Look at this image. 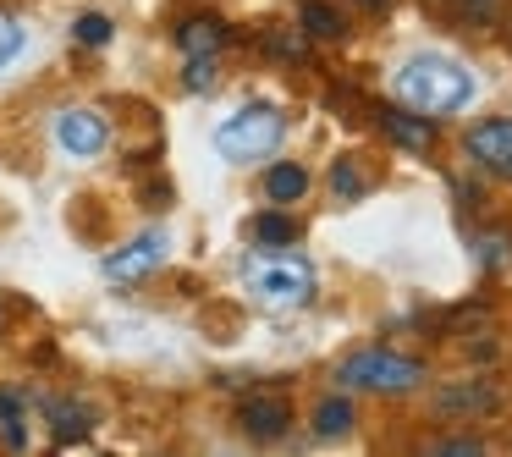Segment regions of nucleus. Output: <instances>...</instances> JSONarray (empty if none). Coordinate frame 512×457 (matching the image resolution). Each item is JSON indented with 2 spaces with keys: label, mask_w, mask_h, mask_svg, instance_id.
<instances>
[{
  "label": "nucleus",
  "mask_w": 512,
  "mask_h": 457,
  "mask_svg": "<svg viewBox=\"0 0 512 457\" xmlns=\"http://www.w3.org/2000/svg\"><path fill=\"white\" fill-rule=\"evenodd\" d=\"M380 89H386L391 105L424 116V122H457V116H468L479 100H485L479 67L468 56H457V50H446V45L402 50V56L386 67Z\"/></svg>",
  "instance_id": "nucleus-1"
},
{
  "label": "nucleus",
  "mask_w": 512,
  "mask_h": 457,
  "mask_svg": "<svg viewBox=\"0 0 512 457\" xmlns=\"http://www.w3.org/2000/svg\"><path fill=\"white\" fill-rule=\"evenodd\" d=\"M331 386L353 391V397L402 402V397H419V391L430 386V369H424V358L402 353V347L364 342V347H353V353H342L331 364Z\"/></svg>",
  "instance_id": "nucleus-2"
},
{
  "label": "nucleus",
  "mask_w": 512,
  "mask_h": 457,
  "mask_svg": "<svg viewBox=\"0 0 512 457\" xmlns=\"http://www.w3.org/2000/svg\"><path fill=\"white\" fill-rule=\"evenodd\" d=\"M243 292L270 314H298L320 298V270H314V259L298 243L292 248H254L243 259Z\"/></svg>",
  "instance_id": "nucleus-3"
},
{
  "label": "nucleus",
  "mask_w": 512,
  "mask_h": 457,
  "mask_svg": "<svg viewBox=\"0 0 512 457\" xmlns=\"http://www.w3.org/2000/svg\"><path fill=\"white\" fill-rule=\"evenodd\" d=\"M215 155L237 171H254L265 160H276L287 149V111L276 100H243L237 111H226L210 133Z\"/></svg>",
  "instance_id": "nucleus-4"
},
{
  "label": "nucleus",
  "mask_w": 512,
  "mask_h": 457,
  "mask_svg": "<svg viewBox=\"0 0 512 457\" xmlns=\"http://www.w3.org/2000/svg\"><path fill=\"white\" fill-rule=\"evenodd\" d=\"M111 116L94 111V105H61L56 122H50V144H56L61 160L72 166H94V160L111 155Z\"/></svg>",
  "instance_id": "nucleus-5"
},
{
  "label": "nucleus",
  "mask_w": 512,
  "mask_h": 457,
  "mask_svg": "<svg viewBox=\"0 0 512 457\" xmlns=\"http://www.w3.org/2000/svg\"><path fill=\"white\" fill-rule=\"evenodd\" d=\"M457 155L490 182H512V116L507 111H490L474 116V122L457 133Z\"/></svg>",
  "instance_id": "nucleus-6"
},
{
  "label": "nucleus",
  "mask_w": 512,
  "mask_h": 457,
  "mask_svg": "<svg viewBox=\"0 0 512 457\" xmlns=\"http://www.w3.org/2000/svg\"><path fill=\"white\" fill-rule=\"evenodd\" d=\"M166 265H171V232L166 226H144L138 237H127L122 248H111L100 259V276L116 281V287H138V281L160 276Z\"/></svg>",
  "instance_id": "nucleus-7"
},
{
  "label": "nucleus",
  "mask_w": 512,
  "mask_h": 457,
  "mask_svg": "<svg viewBox=\"0 0 512 457\" xmlns=\"http://www.w3.org/2000/svg\"><path fill=\"white\" fill-rule=\"evenodd\" d=\"M501 402H507V391H501L496 380L468 375V380H452V386L435 391L430 413H435V424H479V419H496Z\"/></svg>",
  "instance_id": "nucleus-8"
},
{
  "label": "nucleus",
  "mask_w": 512,
  "mask_h": 457,
  "mask_svg": "<svg viewBox=\"0 0 512 457\" xmlns=\"http://www.w3.org/2000/svg\"><path fill=\"white\" fill-rule=\"evenodd\" d=\"M292 402L281 397V391H248L243 402H237V430L248 435V441H281V435L292 430Z\"/></svg>",
  "instance_id": "nucleus-9"
},
{
  "label": "nucleus",
  "mask_w": 512,
  "mask_h": 457,
  "mask_svg": "<svg viewBox=\"0 0 512 457\" xmlns=\"http://www.w3.org/2000/svg\"><path fill=\"white\" fill-rule=\"evenodd\" d=\"M303 424H309L314 441H342V435L358 430V397L342 386L320 391V397L309 402V413H303Z\"/></svg>",
  "instance_id": "nucleus-10"
},
{
  "label": "nucleus",
  "mask_w": 512,
  "mask_h": 457,
  "mask_svg": "<svg viewBox=\"0 0 512 457\" xmlns=\"http://www.w3.org/2000/svg\"><path fill=\"white\" fill-rule=\"evenodd\" d=\"M265 177H259V193H265V204H276V210H292L298 199H309V166H298V160H265Z\"/></svg>",
  "instance_id": "nucleus-11"
},
{
  "label": "nucleus",
  "mask_w": 512,
  "mask_h": 457,
  "mask_svg": "<svg viewBox=\"0 0 512 457\" xmlns=\"http://www.w3.org/2000/svg\"><path fill=\"white\" fill-rule=\"evenodd\" d=\"M298 28L309 39H320V45H342V39L353 34V17H347L342 0H303V6H298Z\"/></svg>",
  "instance_id": "nucleus-12"
},
{
  "label": "nucleus",
  "mask_w": 512,
  "mask_h": 457,
  "mask_svg": "<svg viewBox=\"0 0 512 457\" xmlns=\"http://www.w3.org/2000/svg\"><path fill=\"white\" fill-rule=\"evenodd\" d=\"M380 122H386V133H391V144H397V149H413V155H424V149L435 144V122H424V116L402 111V105H391Z\"/></svg>",
  "instance_id": "nucleus-13"
},
{
  "label": "nucleus",
  "mask_w": 512,
  "mask_h": 457,
  "mask_svg": "<svg viewBox=\"0 0 512 457\" xmlns=\"http://www.w3.org/2000/svg\"><path fill=\"white\" fill-rule=\"evenodd\" d=\"M248 237H254V248H292L303 237V226L292 221V210H276V204H270L265 215L248 221Z\"/></svg>",
  "instance_id": "nucleus-14"
},
{
  "label": "nucleus",
  "mask_w": 512,
  "mask_h": 457,
  "mask_svg": "<svg viewBox=\"0 0 512 457\" xmlns=\"http://www.w3.org/2000/svg\"><path fill=\"white\" fill-rule=\"evenodd\" d=\"M177 45H182V56H221L226 28L215 23V17H188V23L177 28Z\"/></svg>",
  "instance_id": "nucleus-15"
},
{
  "label": "nucleus",
  "mask_w": 512,
  "mask_h": 457,
  "mask_svg": "<svg viewBox=\"0 0 512 457\" xmlns=\"http://www.w3.org/2000/svg\"><path fill=\"white\" fill-rule=\"evenodd\" d=\"M325 188H331V199L358 204V199L369 193V177H364V166H358L353 155H336V160H331V171H325Z\"/></svg>",
  "instance_id": "nucleus-16"
},
{
  "label": "nucleus",
  "mask_w": 512,
  "mask_h": 457,
  "mask_svg": "<svg viewBox=\"0 0 512 457\" xmlns=\"http://www.w3.org/2000/svg\"><path fill=\"white\" fill-rule=\"evenodd\" d=\"M45 413H50V435H56V441H72V435L94 430V408H83V402L56 397V402H45Z\"/></svg>",
  "instance_id": "nucleus-17"
},
{
  "label": "nucleus",
  "mask_w": 512,
  "mask_h": 457,
  "mask_svg": "<svg viewBox=\"0 0 512 457\" xmlns=\"http://www.w3.org/2000/svg\"><path fill=\"white\" fill-rule=\"evenodd\" d=\"M23 419H28V397H23V391H12V386H0V435H6L12 446L28 441Z\"/></svg>",
  "instance_id": "nucleus-18"
},
{
  "label": "nucleus",
  "mask_w": 512,
  "mask_h": 457,
  "mask_svg": "<svg viewBox=\"0 0 512 457\" xmlns=\"http://www.w3.org/2000/svg\"><path fill=\"white\" fill-rule=\"evenodd\" d=\"M424 452H446V457H479L490 452L485 435H435V441H424Z\"/></svg>",
  "instance_id": "nucleus-19"
},
{
  "label": "nucleus",
  "mask_w": 512,
  "mask_h": 457,
  "mask_svg": "<svg viewBox=\"0 0 512 457\" xmlns=\"http://www.w3.org/2000/svg\"><path fill=\"white\" fill-rule=\"evenodd\" d=\"M23 50H28V28L17 23L12 12H0V67H12Z\"/></svg>",
  "instance_id": "nucleus-20"
},
{
  "label": "nucleus",
  "mask_w": 512,
  "mask_h": 457,
  "mask_svg": "<svg viewBox=\"0 0 512 457\" xmlns=\"http://www.w3.org/2000/svg\"><path fill=\"white\" fill-rule=\"evenodd\" d=\"M111 34H116V28H111V17H105V12H83L78 17V23H72V39H78V45H111Z\"/></svg>",
  "instance_id": "nucleus-21"
},
{
  "label": "nucleus",
  "mask_w": 512,
  "mask_h": 457,
  "mask_svg": "<svg viewBox=\"0 0 512 457\" xmlns=\"http://www.w3.org/2000/svg\"><path fill=\"white\" fill-rule=\"evenodd\" d=\"M215 67H221V56H188V67H182V89L188 94L215 89Z\"/></svg>",
  "instance_id": "nucleus-22"
},
{
  "label": "nucleus",
  "mask_w": 512,
  "mask_h": 457,
  "mask_svg": "<svg viewBox=\"0 0 512 457\" xmlns=\"http://www.w3.org/2000/svg\"><path fill=\"white\" fill-rule=\"evenodd\" d=\"M463 17H474V23H496V12H501V0H452Z\"/></svg>",
  "instance_id": "nucleus-23"
},
{
  "label": "nucleus",
  "mask_w": 512,
  "mask_h": 457,
  "mask_svg": "<svg viewBox=\"0 0 512 457\" xmlns=\"http://www.w3.org/2000/svg\"><path fill=\"white\" fill-rule=\"evenodd\" d=\"M353 6H358V12H386L391 0H353Z\"/></svg>",
  "instance_id": "nucleus-24"
}]
</instances>
